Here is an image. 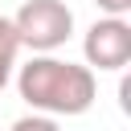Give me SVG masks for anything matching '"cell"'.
<instances>
[{
    "label": "cell",
    "mask_w": 131,
    "mask_h": 131,
    "mask_svg": "<svg viewBox=\"0 0 131 131\" xmlns=\"http://www.w3.org/2000/svg\"><path fill=\"white\" fill-rule=\"evenodd\" d=\"M16 90L37 115H53V119L86 115L98 98L94 70L66 61V57H53V53H33L16 70Z\"/></svg>",
    "instance_id": "1"
},
{
    "label": "cell",
    "mask_w": 131,
    "mask_h": 131,
    "mask_svg": "<svg viewBox=\"0 0 131 131\" xmlns=\"http://www.w3.org/2000/svg\"><path fill=\"white\" fill-rule=\"evenodd\" d=\"M12 29L20 37V49L33 53H53L70 41L74 33V12L66 0H25L12 16Z\"/></svg>",
    "instance_id": "2"
},
{
    "label": "cell",
    "mask_w": 131,
    "mask_h": 131,
    "mask_svg": "<svg viewBox=\"0 0 131 131\" xmlns=\"http://www.w3.org/2000/svg\"><path fill=\"white\" fill-rule=\"evenodd\" d=\"M82 53H86V66L90 70H123L131 61V25L127 16H98L86 37H82Z\"/></svg>",
    "instance_id": "3"
},
{
    "label": "cell",
    "mask_w": 131,
    "mask_h": 131,
    "mask_svg": "<svg viewBox=\"0 0 131 131\" xmlns=\"http://www.w3.org/2000/svg\"><path fill=\"white\" fill-rule=\"evenodd\" d=\"M16 53H20V37L12 29V16H0V90L8 86V78L16 70Z\"/></svg>",
    "instance_id": "4"
},
{
    "label": "cell",
    "mask_w": 131,
    "mask_h": 131,
    "mask_svg": "<svg viewBox=\"0 0 131 131\" xmlns=\"http://www.w3.org/2000/svg\"><path fill=\"white\" fill-rule=\"evenodd\" d=\"M8 131H61V127H57V119H53V115H37V111H33V115L16 119Z\"/></svg>",
    "instance_id": "5"
},
{
    "label": "cell",
    "mask_w": 131,
    "mask_h": 131,
    "mask_svg": "<svg viewBox=\"0 0 131 131\" xmlns=\"http://www.w3.org/2000/svg\"><path fill=\"white\" fill-rule=\"evenodd\" d=\"M102 16H127L131 12V0H94Z\"/></svg>",
    "instance_id": "6"
}]
</instances>
